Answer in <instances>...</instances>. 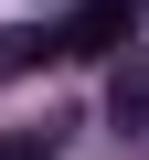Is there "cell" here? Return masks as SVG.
<instances>
[{"label": "cell", "mask_w": 149, "mask_h": 160, "mask_svg": "<svg viewBox=\"0 0 149 160\" xmlns=\"http://www.w3.org/2000/svg\"><path fill=\"white\" fill-rule=\"evenodd\" d=\"M128 32H138V0H74V22L53 32V53H74V64H117Z\"/></svg>", "instance_id": "cell-1"}, {"label": "cell", "mask_w": 149, "mask_h": 160, "mask_svg": "<svg viewBox=\"0 0 149 160\" xmlns=\"http://www.w3.org/2000/svg\"><path fill=\"white\" fill-rule=\"evenodd\" d=\"M107 128H117V139L149 128V53H117V64H107Z\"/></svg>", "instance_id": "cell-2"}, {"label": "cell", "mask_w": 149, "mask_h": 160, "mask_svg": "<svg viewBox=\"0 0 149 160\" xmlns=\"http://www.w3.org/2000/svg\"><path fill=\"white\" fill-rule=\"evenodd\" d=\"M32 64H53V22H0V86H22Z\"/></svg>", "instance_id": "cell-3"}, {"label": "cell", "mask_w": 149, "mask_h": 160, "mask_svg": "<svg viewBox=\"0 0 149 160\" xmlns=\"http://www.w3.org/2000/svg\"><path fill=\"white\" fill-rule=\"evenodd\" d=\"M64 149V128L53 118H32V128H0V160H53Z\"/></svg>", "instance_id": "cell-4"}, {"label": "cell", "mask_w": 149, "mask_h": 160, "mask_svg": "<svg viewBox=\"0 0 149 160\" xmlns=\"http://www.w3.org/2000/svg\"><path fill=\"white\" fill-rule=\"evenodd\" d=\"M138 11H149V0H138Z\"/></svg>", "instance_id": "cell-5"}]
</instances>
